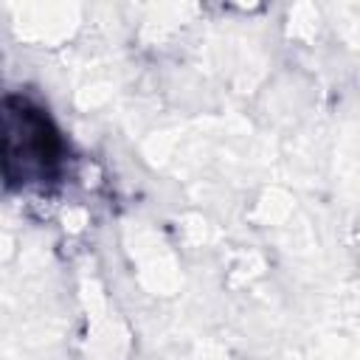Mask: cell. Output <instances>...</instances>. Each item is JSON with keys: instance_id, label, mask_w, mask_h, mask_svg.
<instances>
[{"instance_id": "6da1fadb", "label": "cell", "mask_w": 360, "mask_h": 360, "mask_svg": "<svg viewBox=\"0 0 360 360\" xmlns=\"http://www.w3.org/2000/svg\"><path fill=\"white\" fill-rule=\"evenodd\" d=\"M65 158V143L48 112L25 98L0 107V172L14 186L51 183Z\"/></svg>"}]
</instances>
